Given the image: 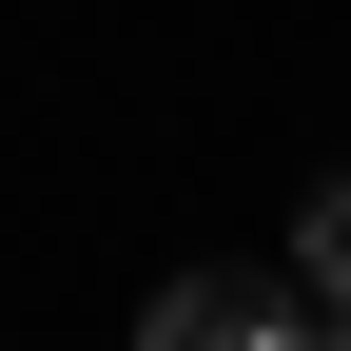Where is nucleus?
<instances>
[{"label":"nucleus","instance_id":"2","mask_svg":"<svg viewBox=\"0 0 351 351\" xmlns=\"http://www.w3.org/2000/svg\"><path fill=\"white\" fill-rule=\"evenodd\" d=\"M274 274H293V293H313V313L351 332V156L313 176V195H293V254H274Z\"/></svg>","mask_w":351,"mask_h":351},{"label":"nucleus","instance_id":"3","mask_svg":"<svg viewBox=\"0 0 351 351\" xmlns=\"http://www.w3.org/2000/svg\"><path fill=\"white\" fill-rule=\"evenodd\" d=\"M332 351H351V332H332Z\"/></svg>","mask_w":351,"mask_h":351},{"label":"nucleus","instance_id":"1","mask_svg":"<svg viewBox=\"0 0 351 351\" xmlns=\"http://www.w3.org/2000/svg\"><path fill=\"white\" fill-rule=\"evenodd\" d=\"M137 351H332V313L293 274H156L137 293Z\"/></svg>","mask_w":351,"mask_h":351}]
</instances>
